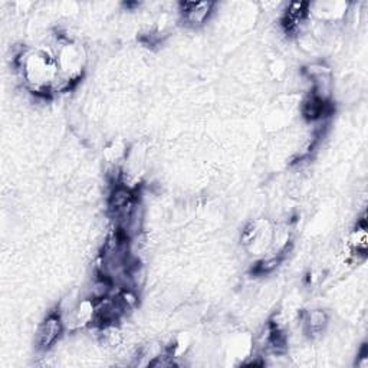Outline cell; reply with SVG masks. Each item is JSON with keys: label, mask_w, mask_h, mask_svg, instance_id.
I'll list each match as a JSON object with an SVG mask.
<instances>
[{"label": "cell", "mask_w": 368, "mask_h": 368, "mask_svg": "<svg viewBox=\"0 0 368 368\" xmlns=\"http://www.w3.org/2000/svg\"><path fill=\"white\" fill-rule=\"evenodd\" d=\"M62 330H64V325L59 315H49L41 325V330L38 334V347L41 349L51 348L56 343L60 334H62Z\"/></svg>", "instance_id": "1"}, {"label": "cell", "mask_w": 368, "mask_h": 368, "mask_svg": "<svg viewBox=\"0 0 368 368\" xmlns=\"http://www.w3.org/2000/svg\"><path fill=\"white\" fill-rule=\"evenodd\" d=\"M181 6L186 22L192 26H200L209 19L210 13L213 12L214 3L198 2V3H183Z\"/></svg>", "instance_id": "2"}, {"label": "cell", "mask_w": 368, "mask_h": 368, "mask_svg": "<svg viewBox=\"0 0 368 368\" xmlns=\"http://www.w3.org/2000/svg\"><path fill=\"white\" fill-rule=\"evenodd\" d=\"M328 322V317L324 311H312L310 315H308V319H306V324H308L310 330L312 332H319L324 330V327L327 325Z\"/></svg>", "instance_id": "3"}]
</instances>
